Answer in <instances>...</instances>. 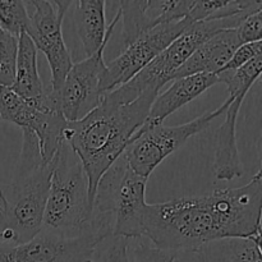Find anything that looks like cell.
<instances>
[{"label": "cell", "mask_w": 262, "mask_h": 262, "mask_svg": "<svg viewBox=\"0 0 262 262\" xmlns=\"http://www.w3.org/2000/svg\"><path fill=\"white\" fill-rule=\"evenodd\" d=\"M179 253L174 251L161 250L155 246L138 243L132 250L130 262H176Z\"/></svg>", "instance_id": "23"}, {"label": "cell", "mask_w": 262, "mask_h": 262, "mask_svg": "<svg viewBox=\"0 0 262 262\" xmlns=\"http://www.w3.org/2000/svg\"><path fill=\"white\" fill-rule=\"evenodd\" d=\"M248 15L251 14H239L225 19L201 20L192 23L140 73L136 74L127 83L107 94L112 99L122 104L135 101L145 92L159 94L161 87L173 79V74L183 66L184 61L194 53L199 46L220 31L237 28Z\"/></svg>", "instance_id": "6"}, {"label": "cell", "mask_w": 262, "mask_h": 262, "mask_svg": "<svg viewBox=\"0 0 262 262\" xmlns=\"http://www.w3.org/2000/svg\"><path fill=\"white\" fill-rule=\"evenodd\" d=\"M15 248L12 246L0 245V262H17Z\"/></svg>", "instance_id": "26"}, {"label": "cell", "mask_w": 262, "mask_h": 262, "mask_svg": "<svg viewBox=\"0 0 262 262\" xmlns=\"http://www.w3.org/2000/svg\"><path fill=\"white\" fill-rule=\"evenodd\" d=\"M158 95L145 92L135 101L122 104L105 94L96 109L81 120L67 124L64 141L83 165L92 204L99 181L142 127Z\"/></svg>", "instance_id": "2"}, {"label": "cell", "mask_w": 262, "mask_h": 262, "mask_svg": "<svg viewBox=\"0 0 262 262\" xmlns=\"http://www.w3.org/2000/svg\"><path fill=\"white\" fill-rule=\"evenodd\" d=\"M261 209L258 170L243 187L148 205L143 237L161 250L193 255L214 241L261 237Z\"/></svg>", "instance_id": "1"}, {"label": "cell", "mask_w": 262, "mask_h": 262, "mask_svg": "<svg viewBox=\"0 0 262 262\" xmlns=\"http://www.w3.org/2000/svg\"><path fill=\"white\" fill-rule=\"evenodd\" d=\"M260 10H262L260 0H201L192 2L187 18L194 23L201 20L225 19L239 14H253Z\"/></svg>", "instance_id": "20"}, {"label": "cell", "mask_w": 262, "mask_h": 262, "mask_svg": "<svg viewBox=\"0 0 262 262\" xmlns=\"http://www.w3.org/2000/svg\"><path fill=\"white\" fill-rule=\"evenodd\" d=\"M106 238L92 227L78 237L42 228L32 239L15 248V258L17 262H87L94 260L97 247Z\"/></svg>", "instance_id": "12"}, {"label": "cell", "mask_w": 262, "mask_h": 262, "mask_svg": "<svg viewBox=\"0 0 262 262\" xmlns=\"http://www.w3.org/2000/svg\"><path fill=\"white\" fill-rule=\"evenodd\" d=\"M119 19L120 14L118 12L107 26L106 38L101 48L94 55L72 66L59 91L55 94L48 91L68 123L77 122L86 117L99 106L104 97L102 79L106 72L104 51Z\"/></svg>", "instance_id": "8"}, {"label": "cell", "mask_w": 262, "mask_h": 262, "mask_svg": "<svg viewBox=\"0 0 262 262\" xmlns=\"http://www.w3.org/2000/svg\"><path fill=\"white\" fill-rule=\"evenodd\" d=\"M0 120H2V119H0Z\"/></svg>", "instance_id": "30"}, {"label": "cell", "mask_w": 262, "mask_h": 262, "mask_svg": "<svg viewBox=\"0 0 262 262\" xmlns=\"http://www.w3.org/2000/svg\"><path fill=\"white\" fill-rule=\"evenodd\" d=\"M74 23L77 35L83 48L86 58L94 55L102 46L106 38V19H105L104 0H79L73 3Z\"/></svg>", "instance_id": "18"}, {"label": "cell", "mask_w": 262, "mask_h": 262, "mask_svg": "<svg viewBox=\"0 0 262 262\" xmlns=\"http://www.w3.org/2000/svg\"><path fill=\"white\" fill-rule=\"evenodd\" d=\"M261 49H262L261 41H257V42H251V43H243V45H241L239 48L234 51V54L232 55L230 60L225 64V67L220 72L232 73V72H235L237 69L242 68V67H245L246 64L250 63L252 59H255L256 56L261 55Z\"/></svg>", "instance_id": "24"}, {"label": "cell", "mask_w": 262, "mask_h": 262, "mask_svg": "<svg viewBox=\"0 0 262 262\" xmlns=\"http://www.w3.org/2000/svg\"><path fill=\"white\" fill-rule=\"evenodd\" d=\"M216 83H219L216 74H193L174 79L173 84L166 91L155 97L147 118L140 129L161 125L169 115L193 101Z\"/></svg>", "instance_id": "15"}, {"label": "cell", "mask_w": 262, "mask_h": 262, "mask_svg": "<svg viewBox=\"0 0 262 262\" xmlns=\"http://www.w3.org/2000/svg\"><path fill=\"white\" fill-rule=\"evenodd\" d=\"M0 204H2V184H0ZM2 209V207H0Z\"/></svg>", "instance_id": "27"}, {"label": "cell", "mask_w": 262, "mask_h": 262, "mask_svg": "<svg viewBox=\"0 0 262 262\" xmlns=\"http://www.w3.org/2000/svg\"><path fill=\"white\" fill-rule=\"evenodd\" d=\"M119 3L123 20V45L128 46L147 31L188 17L192 2L187 0H123Z\"/></svg>", "instance_id": "13"}, {"label": "cell", "mask_w": 262, "mask_h": 262, "mask_svg": "<svg viewBox=\"0 0 262 262\" xmlns=\"http://www.w3.org/2000/svg\"><path fill=\"white\" fill-rule=\"evenodd\" d=\"M242 45L235 28L217 32L205 41L173 74V79L193 74H216L230 60L234 51Z\"/></svg>", "instance_id": "16"}, {"label": "cell", "mask_w": 262, "mask_h": 262, "mask_svg": "<svg viewBox=\"0 0 262 262\" xmlns=\"http://www.w3.org/2000/svg\"><path fill=\"white\" fill-rule=\"evenodd\" d=\"M30 23V14L25 2L20 0H0V27L8 33L18 37L26 32Z\"/></svg>", "instance_id": "21"}, {"label": "cell", "mask_w": 262, "mask_h": 262, "mask_svg": "<svg viewBox=\"0 0 262 262\" xmlns=\"http://www.w3.org/2000/svg\"><path fill=\"white\" fill-rule=\"evenodd\" d=\"M10 89L27 101L45 102L48 100V91L38 74L37 49L26 32L18 36L15 78Z\"/></svg>", "instance_id": "17"}, {"label": "cell", "mask_w": 262, "mask_h": 262, "mask_svg": "<svg viewBox=\"0 0 262 262\" xmlns=\"http://www.w3.org/2000/svg\"><path fill=\"white\" fill-rule=\"evenodd\" d=\"M91 219L87 174L77 154L63 141L53 159L42 228L66 237H78L91 229Z\"/></svg>", "instance_id": "4"}, {"label": "cell", "mask_w": 262, "mask_h": 262, "mask_svg": "<svg viewBox=\"0 0 262 262\" xmlns=\"http://www.w3.org/2000/svg\"><path fill=\"white\" fill-rule=\"evenodd\" d=\"M191 25L192 22L188 18L164 23L147 31L130 45L125 46L122 54L106 64V72L102 79L104 94L130 81Z\"/></svg>", "instance_id": "11"}, {"label": "cell", "mask_w": 262, "mask_h": 262, "mask_svg": "<svg viewBox=\"0 0 262 262\" xmlns=\"http://www.w3.org/2000/svg\"><path fill=\"white\" fill-rule=\"evenodd\" d=\"M147 179L132 170L124 154L113 163L96 187L92 214L109 224L113 237L140 239L143 237V219Z\"/></svg>", "instance_id": "5"}, {"label": "cell", "mask_w": 262, "mask_h": 262, "mask_svg": "<svg viewBox=\"0 0 262 262\" xmlns=\"http://www.w3.org/2000/svg\"><path fill=\"white\" fill-rule=\"evenodd\" d=\"M0 119L33 133L45 163L53 161L63 143V133L68 124L49 92L45 102H32L22 99L8 87H0Z\"/></svg>", "instance_id": "9"}, {"label": "cell", "mask_w": 262, "mask_h": 262, "mask_svg": "<svg viewBox=\"0 0 262 262\" xmlns=\"http://www.w3.org/2000/svg\"><path fill=\"white\" fill-rule=\"evenodd\" d=\"M247 92H233L225 110L224 123L215 133L214 174L219 181L229 182L243 176V165L237 146V119Z\"/></svg>", "instance_id": "14"}, {"label": "cell", "mask_w": 262, "mask_h": 262, "mask_svg": "<svg viewBox=\"0 0 262 262\" xmlns=\"http://www.w3.org/2000/svg\"><path fill=\"white\" fill-rule=\"evenodd\" d=\"M241 43H251L261 41L262 37V10L248 15L235 28Z\"/></svg>", "instance_id": "25"}, {"label": "cell", "mask_w": 262, "mask_h": 262, "mask_svg": "<svg viewBox=\"0 0 262 262\" xmlns=\"http://www.w3.org/2000/svg\"><path fill=\"white\" fill-rule=\"evenodd\" d=\"M0 210H2V209H0Z\"/></svg>", "instance_id": "29"}, {"label": "cell", "mask_w": 262, "mask_h": 262, "mask_svg": "<svg viewBox=\"0 0 262 262\" xmlns=\"http://www.w3.org/2000/svg\"><path fill=\"white\" fill-rule=\"evenodd\" d=\"M23 142L17 173L8 186H2L0 245L18 247L42 229L50 187L53 161L41 158L37 138L22 130Z\"/></svg>", "instance_id": "3"}, {"label": "cell", "mask_w": 262, "mask_h": 262, "mask_svg": "<svg viewBox=\"0 0 262 262\" xmlns=\"http://www.w3.org/2000/svg\"><path fill=\"white\" fill-rule=\"evenodd\" d=\"M18 37L0 27V87H10L14 83L17 64Z\"/></svg>", "instance_id": "22"}, {"label": "cell", "mask_w": 262, "mask_h": 262, "mask_svg": "<svg viewBox=\"0 0 262 262\" xmlns=\"http://www.w3.org/2000/svg\"><path fill=\"white\" fill-rule=\"evenodd\" d=\"M25 3L27 7L33 9L26 33L35 43L36 49L42 51L48 59L51 71L50 92L55 94L59 91L73 66L71 53L64 42L61 26L66 12L74 2L31 0Z\"/></svg>", "instance_id": "10"}, {"label": "cell", "mask_w": 262, "mask_h": 262, "mask_svg": "<svg viewBox=\"0 0 262 262\" xmlns=\"http://www.w3.org/2000/svg\"><path fill=\"white\" fill-rule=\"evenodd\" d=\"M193 255L199 262H262L261 237L214 241Z\"/></svg>", "instance_id": "19"}, {"label": "cell", "mask_w": 262, "mask_h": 262, "mask_svg": "<svg viewBox=\"0 0 262 262\" xmlns=\"http://www.w3.org/2000/svg\"><path fill=\"white\" fill-rule=\"evenodd\" d=\"M87 262H97V261H94V260H90V261H87Z\"/></svg>", "instance_id": "28"}, {"label": "cell", "mask_w": 262, "mask_h": 262, "mask_svg": "<svg viewBox=\"0 0 262 262\" xmlns=\"http://www.w3.org/2000/svg\"><path fill=\"white\" fill-rule=\"evenodd\" d=\"M232 97L229 96L219 107L184 124L171 127L161 124L148 129H138L123 152L132 170L148 179L168 156L176 152L194 135L206 129L216 118L222 117Z\"/></svg>", "instance_id": "7"}]
</instances>
